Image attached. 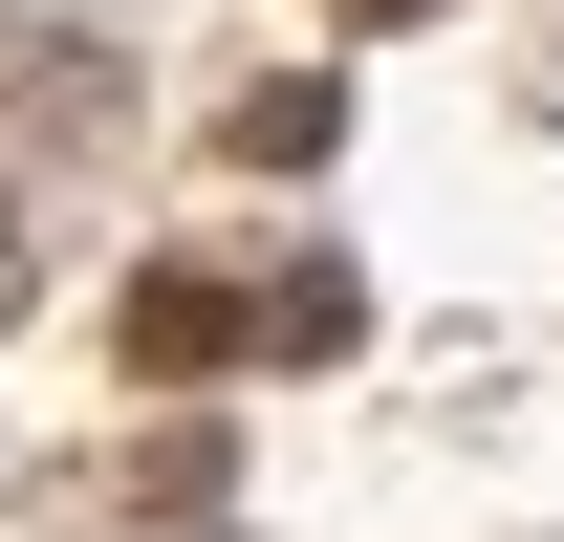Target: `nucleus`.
<instances>
[{"mask_svg":"<svg viewBox=\"0 0 564 542\" xmlns=\"http://www.w3.org/2000/svg\"><path fill=\"white\" fill-rule=\"evenodd\" d=\"M348 326V282H217V261H152L131 282V369L152 391H196V369H239V347H326Z\"/></svg>","mask_w":564,"mask_h":542,"instance_id":"f257e3e1","label":"nucleus"},{"mask_svg":"<svg viewBox=\"0 0 564 542\" xmlns=\"http://www.w3.org/2000/svg\"><path fill=\"white\" fill-rule=\"evenodd\" d=\"M326 131H348V87H326V66H282V87H239V174H304Z\"/></svg>","mask_w":564,"mask_h":542,"instance_id":"f03ea898","label":"nucleus"},{"mask_svg":"<svg viewBox=\"0 0 564 542\" xmlns=\"http://www.w3.org/2000/svg\"><path fill=\"white\" fill-rule=\"evenodd\" d=\"M0 304H22V217H0Z\"/></svg>","mask_w":564,"mask_h":542,"instance_id":"7ed1b4c3","label":"nucleus"},{"mask_svg":"<svg viewBox=\"0 0 564 542\" xmlns=\"http://www.w3.org/2000/svg\"><path fill=\"white\" fill-rule=\"evenodd\" d=\"M348 22H413V0H348Z\"/></svg>","mask_w":564,"mask_h":542,"instance_id":"20e7f679","label":"nucleus"}]
</instances>
